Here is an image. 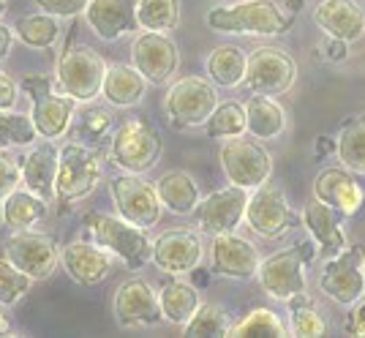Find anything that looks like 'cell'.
I'll return each instance as SVG.
<instances>
[{
    "label": "cell",
    "mask_w": 365,
    "mask_h": 338,
    "mask_svg": "<svg viewBox=\"0 0 365 338\" xmlns=\"http://www.w3.org/2000/svg\"><path fill=\"white\" fill-rule=\"evenodd\" d=\"M38 139L31 115H22L14 109H0V150L9 148H28Z\"/></svg>",
    "instance_id": "f35d334b"
},
{
    "label": "cell",
    "mask_w": 365,
    "mask_h": 338,
    "mask_svg": "<svg viewBox=\"0 0 365 338\" xmlns=\"http://www.w3.org/2000/svg\"><path fill=\"white\" fill-rule=\"evenodd\" d=\"M259 267V251L251 240L240 237L237 232H224L213 235L210 243V273L224 278H245L257 276Z\"/></svg>",
    "instance_id": "d6986e66"
},
{
    "label": "cell",
    "mask_w": 365,
    "mask_h": 338,
    "mask_svg": "<svg viewBox=\"0 0 365 338\" xmlns=\"http://www.w3.org/2000/svg\"><path fill=\"white\" fill-rule=\"evenodd\" d=\"M16 101H19V88L14 79L0 68V109H14Z\"/></svg>",
    "instance_id": "ee69618b"
},
{
    "label": "cell",
    "mask_w": 365,
    "mask_h": 338,
    "mask_svg": "<svg viewBox=\"0 0 365 338\" xmlns=\"http://www.w3.org/2000/svg\"><path fill=\"white\" fill-rule=\"evenodd\" d=\"M6 6H9V0H0V19H3V14H6Z\"/></svg>",
    "instance_id": "681fc988"
},
{
    "label": "cell",
    "mask_w": 365,
    "mask_h": 338,
    "mask_svg": "<svg viewBox=\"0 0 365 338\" xmlns=\"http://www.w3.org/2000/svg\"><path fill=\"white\" fill-rule=\"evenodd\" d=\"M85 227L91 232L93 243L107 248L115 260H120L131 270H142L153 254V240L148 237V230H142L137 224L125 221L120 215L109 213H93L85 215Z\"/></svg>",
    "instance_id": "7a4b0ae2"
},
{
    "label": "cell",
    "mask_w": 365,
    "mask_h": 338,
    "mask_svg": "<svg viewBox=\"0 0 365 338\" xmlns=\"http://www.w3.org/2000/svg\"><path fill=\"white\" fill-rule=\"evenodd\" d=\"M218 158H221V169H224L229 183L240 185L245 191H254L262 183H267L273 175V155L251 134L229 137L221 145Z\"/></svg>",
    "instance_id": "52a82bcc"
},
{
    "label": "cell",
    "mask_w": 365,
    "mask_h": 338,
    "mask_svg": "<svg viewBox=\"0 0 365 338\" xmlns=\"http://www.w3.org/2000/svg\"><path fill=\"white\" fill-rule=\"evenodd\" d=\"M131 66L148 79V85H167L180 68L178 44L169 33L142 31L131 44Z\"/></svg>",
    "instance_id": "9a60e30c"
},
{
    "label": "cell",
    "mask_w": 365,
    "mask_h": 338,
    "mask_svg": "<svg viewBox=\"0 0 365 338\" xmlns=\"http://www.w3.org/2000/svg\"><path fill=\"white\" fill-rule=\"evenodd\" d=\"M109 128H112V115H109L107 109H88V112L82 115L79 134L91 139H104Z\"/></svg>",
    "instance_id": "60d3db41"
},
{
    "label": "cell",
    "mask_w": 365,
    "mask_h": 338,
    "mask_svg": "<svg viewBox=\"0 0 365 338\" xmlns=\"http://www.w3.org/2000/svg\"><path fill=\"white\" fill-rule=\"evenodd\" d=\"M363 246H346L324 262L319 276V290L338 306H354L365 295Z\"/></svg>",
    "instance_id": "4fadbf2b"
},
{
    "label": "cell",
    "mask_w": 365,
    "mask_h": 338,
    "mask_svg": "<svg viewBox=\"0 0 365 338\" xmlns=\"http://www.w3.org/2000/svg\"><path fill=\"white\" fill-rule=\"evenodd\" d=\"M243 221L264 240H278L289 230L300 227V215L292 210L287 194L275 183H262L248 194Z\"/></svg>",
    "instance_id": "9c48e42d"
},
{
    "label": "cell",
    "mask_w": 365,
    "mask_h": 338,
    "mask_svg": "<svg viewBox=\"0 0 365 338\" xmlns=\"http://www.w3.org/2000/svg\"><path fill=\"white\" fill-rule=\"evenodd\" d=\"M205 134L210 139H229L245 134V109L240 101H218L205 121Z\"/></svg>",
    "instance_id": "d590c367"
},
{
    "label": "cell",
    "mask_w": 365,
    "mask_h": 338,
    "mask_svg": "<svg viewBox=\"0 0 365 338\" xmlns=\"http://www.w3.org/2000/svg\"><path fill=\"white\" fill-rule=\"evenodd\" d=\"M9 330V322H6V314H3V303H0V333Z\"/></svg>",
    "instance_id": "c3c4849f"
},
{
    "label": "cell",
    "mask_w": 365,
    "mask_h": 338,
    "mask_svg": "<svg viewBox=\"0 0 365 338\" xmlns=\"http://www.w3.org/2000/svg\"><path fill=\"white\" fill-rule=\"evenodd\" d=\"M109 194H112L118 215L142 227V230H150L161 221L164 205L155 194V185L148 183L142 175L123 172L118 178H112L109 180Z\"/></svg>",
    "instance_id": "7c38bea8"
},
{
    "label": "cell",
    "mask_w": 365,
    "mask_h": 338,
    "mask_svg": "<svg viewBox=\"0 0 365 338\" xmlns=\"http://www.w3.org/2000/svg\"><path fill=\"white\" fill-rule=\"evenodd\" d=\"M314 25L327 39L351 44L365 36V11L357 0H319L314 6Z\"/></svg>",
    "instance_id": "44dd1931"
},
{
    "label": "cell",
    "mask_w": 365,
    "mask_h": 338,
    "mask_svg": "<svg viewBox=\"0 0 365 338\" xmlns=\"http://www.w3.org/2000/svg\"><path fill=\"white\" fill-rule=\"evenodd\" d=\"M112 260L115 257L107 248H101L98 243H88V240H74L61 248V262L66 273L82 287H96V284L107 281L112 265H115Z\"/></svg>",
    "instance_id": "7402d4cb"
},
{
    "label": "cell",
    "mask_w": 365,
    "mask_h": 338,
    "mask_svg": "<svg viewBox=\"0 0 365 338\" xmlns=\"http://www.w3.org/2000/svg\"><path fill=\"white\" fill-rule=\"evenodd\" d=\"M0 208H3V224L11 232L33 230L46 218V202L28 188H14L0 202Z\"/></svg>",
    "instance_id": "f546056e"
},
{
    "label": "cell",
    "mask_w": 365,
    "mask_h": 338,
    "mask_svg": "<svg viewBox=\"0 0 365 338\" xmlns=\"http://www.w3.org/2000/svg\"><path fill=\"white\" fill-rule=\"evenodd\" d=\"M324 58L327 61H346L349 58V44L346 41H338V39H327V44H324Z\"/></svg>",
    "instance_id": "bcb514c9"
},
{
    "label": "cell",
    "mask_w": 365,
    "mask_h": 338,
    "mask_svg": "<svg viewBox=\"0 0 365 338\" xmlns=\"http://www.w3.org/2000/svg\"><path fill=\"white\" fill-rule=\"evenodd\" d=\"M22 183V175H19V161L6 155L0 150V202L6 200L14 188H19Z\"/></svg>",
    "instance_id": "b9f144b4"
},
{
    "label": "cell",
    "mask_w": 365,
    "mask_h": 338,
    "mask_svg": "<svg viewBox=\"0 0 365 338\" xmlns=\"http://www.w3.org/2000/svg\"><path fill=\"white\" fill-rule=\"evenodd\" d=\"M134 14L139 31L172 33L180 25V0H137Z\"/></svg>",
    "instance_id": "d6a6232c"
},
{
    "label": "cell",
    "mask_w": 365,
    "mask_h": 338,
    "mask_svg": "<svg viewBox=\"0 0 365 338\" xmlns=\"http://www.w3.org/2000/svg\"><path fill=\"white\" fill-rule=\"evenodd\" d=\"M58 145L52 139H44L41 145H36L25 158H19V175L22 185L33 191L36 197L49 205L55 200V175H58Z\"/></svg>",
    "instance_id": "d4e9b609"
},
{
    "label": "cell",
    "mask_w": 365,
    "mask_h": 338,
    "mask_svg": "<svg viewBox=\"0 0 365 338\" xmlns=\"http://www.w3.org/2000/svg\"><path fill=\"white\" fill-rule=\"evenodd\" d=\"M245 63H248V55H245V49H240V46L235 44L215 46L213 52L207 55V61H205L207 79L213 82L215 88H237V85H243Z\"/></svg>",
    "instance_id": "4dcf8cb0"
},
{
    "label": "cell",
    "mask_w": 365,
    "mask_h": 338,
    "mask_svg": "<svg viewBox=\"0 0 365 338\" xmlns=\"http://www.w3.org/2000/svg\"><path fill=\"white\" fill-rule=\"evenodd\" d=\"M314 200L324 202L327 208L346 218L363 210L365 188L360 185L357 175L346 167H327L314 178Z\"/></svg>",
    "instance_id": "ffe728a7"
},
{
    "label": "cell",
    "mask_w": 365,
    "mask_h": 338,
    "mask_svg": "<svg viewBox=\"0 0 365 338\" xmlns=\"http://www.w3.org/2000/svg\"><path fill=\"white\" fill-rule=\"evenodd\" d=\"M199 290L188 281H167L161 290H158V306H161V319L169 324H182L194 317V311L199 308Z\"/></svg>",
    "instance_id": "f1b7e54d"
},
{
    "label": "cell",
    "mask_w": 365,
    "mask_h": 338,
    "mask_svg": "<svg viewBox=\"0 0 365 338\" xmlns=\"http://www.w3.org/2000/svg\"><path fill=\"white\" fill-rule=\"evenodd\" d=\"M314 254H317L314 240H303L297 246L275 251L270 257L259 260L257 281L262 292H267L273 300H281V303L305 292V267L314 260Z\"/></svg>",
    "instance_id": "3957f363"
},
{
    "label": "cell",
    "mask_w": 365,
    "mask_h": 338,
    "mask_svg": "<svg viewBox=\"0 0 365 338\" xmlns=\"http://www.w3.org/2000/svg\"><path fill=\"white\" fill-rule=\"evenodd\" d=\"M205 260L202 232L197 230H167L153 240L150 262L167 276L194 273Z\"/></svg>",
    "instance_id": "2e32d148"
},
{
    "label": "cell",
    "mask_w": 365,
    "mask_h": 338,
    "mask_svg": "<svg viewBox=\"0 0 365 338\" xmlns=\"http://www.w3.org/2000/svg\"><path fill=\"white\" fill-rule=\"evenodd\" d=\"M346 333L365 338V295L351 306V314L349 319H346Z\"/></svg>",
    "instance_id": "f6af8a7d"
},
{
    "label": "cell",
    "mask_w": 365,
    "mask_h": 338,
    "mask_svg": "<svg viewBox=\"0 0 365 338\" xmlns=\"http://www.w3.org/2000/svg\"><path fill=\"white\" fill-rule=\"evenodd\" d=\"M22 93L31 98V121L41 139H58L68 131L74 121L76 101L71 96L52 85L49 77H28L22 79Z\"/></svg>",
    "instance_id": "8992f818"
},
{
    "label": "cell",
    "mask_w": 365,
    "mask_h": 338,
    "mask_svg": "<svg viewBox=\"0 0 365 338\" xmlns=\"http://www.w3.org/2000/svg\"><path fill=\"white\" fill-rule=\"evenodd\" d=\"M82 14L88 28L101 41H118L123 36L139 31L134 0H91Z\"/></svg>",
    "instance_id": "cb8c5ba5"
},
{
    "label": "cell",
    "mask_w": 365,
    "mask_h": 338,
    "mask_svg": "<svg viewBox=\"0 0 365 338\" xmlns=\"http://www.w3.org/2000/svg\"><path fill=\"white\" fill-rule=\"evenodd\" d=\"M91 0H36V6L52 16H76L88 9Z\"/></svg>",
    "instance_id": "7bdbcfd3"
},
{
    "label": "cell",
    "mask_w": 365,
    "mask_h": 338,
    "mask_svg": "<svg viewBox=\"0 0 365 338\" xmlns=\"http://www.w3.org/2000/svg\"><path fill=\"white\" fill-rule=\"evenodd\" d=\"M245 109V134L264 142L278 139L287 131V109L275 101L273 96H251L243 104Z\"/></svg>",
    "instance_id": "4316f807"
},
{
    "label": "cell",
    "mask_w": 365,
    "mask_h": 338,
    "mask_svg": "<svg viewBox=\"0 0 365 338\" xmlns=\"http://www.w3.org/2000/svg\"><path fill=\"white\" fill-rule=\"evenodd\" d=\"M33 278L28 273H22L14 262H9L6 257H0V303L3 306H14L25 295L31 292Z\"/></svg>",
    "instance_id": "ab89813d"
},
{
    "label": "cell",
    "mask_w": 365,
    "mask_h": 338,
    "mask_svg": "<svg viewBox=\"0 0 365 338\" xmlns=\"http://www.w3.org/2000/svg\"><path fill=\"white\" fill-rule=\"evenodd\" d=\"M148 79L139 74L128 63H115L107 66V74L101 82V98L112 107H137L145 98Z\"/></svg>",
    "instance_id": "484cf974"
},
{
    "label": "cell",
    "mask_w": 365,
    "mask_h": 338,
    "mask_svg": "<svg viewBox=\"0 0 365 338\" xmlns=\"http://www.w3.org/2000/svg\"><path fill=\"white\" fill-rule=\"evenodd\" d=\"M3 257L14 262L22 273H28L33 281L49 278L61 265V248L44 232H11V237L3 246Z\"/></svg>",
    "instance_id": "5bb4252c"
},
{
    "label": "cell",
    "mask_w": 365,
    "mask_h": 338,
    "mask_svg": "<svg viewBox=\"0 0 365 338\" xmlns=\"http://www.w3.org/2000/svg\"><path fill=\"white\" fill-rule=\"evenodd\" d=\"M0 224H3V208H0Z\"/></svg>",
    "instance_id": "f907efd6"
},
{
    "label": "cell",
    "mask_w": 365,
    "mask_h": 338,
    "mask_svg": "<svg viewBox=\"0 0 365 338\" xmlns=\"http://www.w3.org/2000/svg\"><path fill=\"white\" fill-rule=\"evenodd\" d=\"M229 336L235 338H245V336H273V338H284L289 336L287 324L281 322V317L270 311V308H254L248 311L240 322L229 324Z\"/></svg>",
    "instance_id": "8d00e7d4"
},
{
    "label": "cell",
    "mask_w": 365,
    "mask_h": 338,
    "mask_svg": "<svg viewBox=\"0 0 365 338\" xmlns=\"http://www.w3.org/2000/svg\"><path fill=\"white\" fill-rule=\"evenodd\" d=\"M207 28L227 36H281L292 28V14H287L275 0H237L229 6L210 9L205 16Z\"/></svg>",
    "instance_id": "6da1fadb"
},
{
    "label": "cell",
    "mask_w": 365,
    "mask_h": 338,
    "mask_svg": "<svg viewBox=\"0 0 365 338\" xmlns=\"http://www.w3.org/2000/svg\"><path fill=\"white\" fill-rule=\"evenodd\" d=\"M161 134L150 126V121L145 118H131L123 126H118V131L112 134L109 142V161L120 172L128 175H145L150 172L158 158H161Z\"/></svg>",
    "instance_id": "277c9868"
},
{
    "label": "cell",
    "mask_w": 365,
    "mask_h": 338,
    "mask_svg": "<svg viewBox=\"0 0 365 338\" xmlns=\"http://www.w3.org/2000/svg\"><path fill=\"white\" fill-rule=\"evenodd\" d=\"M14 39H16L14 28H9V25H3V22H0V61H3V58H9Z\"/></svg>",
    "instance_id": "7dc6e473"
},
{
    "label": "cell",
    "mask_w": 365,
    "mask_h": 338,
    "mask_svg": "<svg viewBox=\"0 0 365 338\" xmlns=\"http://www.w3.org/2000/svg\"><path fill=\"white\" fill-rule=\"evenodd\" d=\"M104 74H107V61L93 46L76 44L66 49L58 61V88L79 104L96 101L101 96Z\"/></svg>",
    "instance_id": "30bf717a"
},
{
    "label": "cell",
    "mask_w": 365,
    "mask_h": 338,
    "mask_svg": "<svg viewBox=\"0 0 365 338\" xmlns=\"http://www.w3.org/2000/svg\"><path fill=\"white\" fill-rule=\"evenodd\" d=\"M14 36L31 49H49L61 39V22L58 16L46 14V11L28 14L14 25Z\"/></svg>",
    "instance_id": "836d02e7"
},
{
    "label": "cell",
    "mask_w": 365,
    "mask_h": 338,
    "mask_svg": "<svg viewBox=\"0 0 365 338\" xmlns=\"http://www.w3.org/2000/svg\"><path fill=\"white\" fill-rule=\"evenodd\" d=\"M245 202H248V191L232 183L227 188H218L213 194H207L194 208L197 230L202 235H210V237L213 235H224V232H235L243 224Z\"/></svg>",
    "instance_id": "e0dca14e"
},
{
    "label": "cell",
    "mask_w": 365,
    "mask_h": 338,
    "mask_svg": "<svg viewBox=\"0 0 365 338\" xmlns=\"http://www.w3.org/2000/svg\"><path fill=\"white\" fill-rule=\"evenodd\" d=\"M104 161L101 153L85 148L79 142L63 145L58 155V175H55V200L61 205H74V202L91 197L93 188L101 183Z\"/></svg>",
    "instance_id": "5b68a950"
},
{
    "label": "cell",
    "mask_w": 365,
    "mask_h": 338,
    "mask_svg": "<svg viewBox=\"0 0 365 338\" xmlns=\"http://www.w3.org/2000/svg\"><path fill=\"white\" fill-rule=\"evenodd\" d=\"M153 185H155V194H158L161 205L175 215H191L194 208L199 205V200H202L199 183L182 169L164 172Z\"/></svg>",
    "instance_id": "83f0119b"
},
{
    "label": "cell",
    "mask_w": 365,
    "mask_h": 338,
    "mask_svg": "<svg viewBox=\"0 0 365 338\" xmlns=\"http://www.w3.org/2000/svg\"><path fill=\"white\" fill-rule=\"evenodd\" d=\"M363 267H365V254H363Z\"/></svg>",
    "instance_id": "816d5d0a"
},
{
    "label": "cell",
    "mask_w": 365,
    "mask_h": 338,
    "mask_svg": "<svg viewBox=\"0 0 365 338\" xmlns=\"http://www.w3.org/2000/svg\"><path fill=\"white\" fill-rule=\"evenodd\" d=\"M112 311L120 327H155L161 324V306H158V292L153 290L145 278H131L123 281L112 300Z\"/></svg>",
    "instance_id": "ac0fdd59"
},
{
    "label": "cell",
    "mask_w": 365,
    "mask_h": 338,
    "mask_svg": "<svg viewBox=\"0 0 365 338\" xmlns=\"http://www.w3.org/2000/svg\"><path fill=\"white\" fill-rule=\"evenodd\" d=\"M229 317L227 311L218 303H199V308L194 311V317L182 324V336L202 338V336H229Z\"/></svg>",
    "instance_id": "74e56055"
},
{
    "label": "cell",
    "mask_w": 365,
    "mask_h": 338,
    "mask_svg": "<svg viewBox=\"0 0 365 338\" xmlns=\"http://www.w3.org/2000/svg\"><path fill=\"white\" fill-rule=\"evenodd\" d=\"M287 303H289V324H287L289 336H300V338L327 336V322H324V317H322L319 311L314 308L308 295L305 292L294 295Z\"/></svg>",
    "instance_id": "e575fe53"
},
{
    "label": "cell",
    "mask_w": 365,
    "mask_h": 338,
    "mask_svg": "<svg viewBox=\"0 0 365 338\" xmlns=\"http://www.w3.org/2000/svg\"><path fill=\"white\" fill-rule=\"evenodd\" d=\"M335 153L341 158V167L354 175H365V115H354L341 128L335 139Z\"/></svg>",
    "instance_id": "1f68e13d"
},
{
    "label": "cell",
    "mask_w": 365,
    "mask_h": 338,
    "mask_svg": "<svg viewBox=\"0 0 365 338\" xmlns=\"http://www.w3.org/2000/svg\"><path fill=\"white\" fill-rule=\"evenodd\" d=\"M297 63L278 46H257L245 63L243 85L257 96H284L294 88Z\"/></svg>",
    "instance_id": "8fae6325"
},
{
    "label": "cell",
    "mask_w": 365,
    "mask_h": 338,
    "mask_svg": "<svg viewBox=\"0 0 365 338\" xmlns=\"http://www.w3.org/2000/svg\"><path fill=\"white\" fill-rule=\"evenodd\" d=\"M300 224H303L314 246L324 260H330L335 254H341L346 248V232H344V215L335 213L333 208H327L324 202L311 200L300 213Z\"/></svg>",
    "instance_id": "603a6c76"
},
{
    "label": "cell",
    "mask_w": 365,
    "mask_h": 338,
    "mask_svg": "<svg viewBox=\"0 0 365 338\" xmlns=\"http://www.w3.org/2000/svg\"><path fill=\"white\" fill-rule=\"evenodd\" d=\"M218 104V91L207 77H180L169 85L164 112L175 128H199Z\"/></svg>",
    "instance_id": "ba28073f"
}]
</instances>
